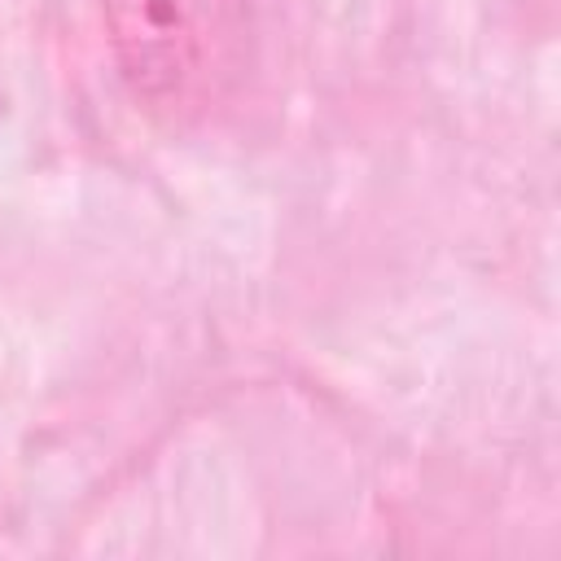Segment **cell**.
I'll use <instances>...</instances> for the list:
<instances>
[{"label":"cell","mask_w":561,"mask_h":561,"mask_svg":"<svg viewBox=\"0 0 561 561\" xmlns=\"http://www.w3.org/2000/svg\"><path fill=\"white\" fill-rule=\"evenodd\" d=\"M101 22L131 101L167 127L206 118L250 70V0H101Z\"/></svg>","instance_id":"obj_1"}]
</instances>
